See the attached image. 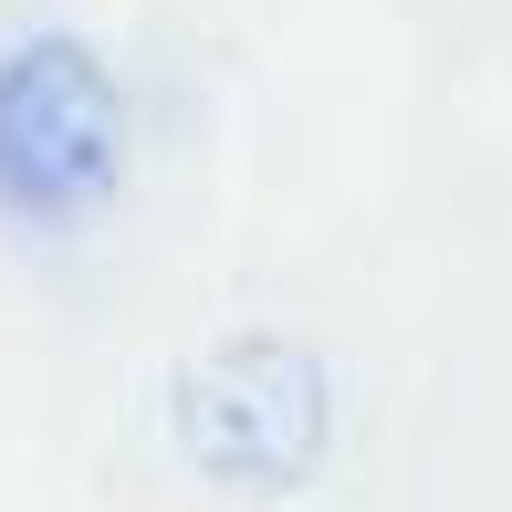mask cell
<instances>
[{"label": "cell", "instance_id": "cell-1", "mask_svg": "<svg viewBox=\"0 0 512 512\" xmlns=\"http://www.w3.org/2000/svg\"><path fill=\"white\" fill-rule=\"evenodd\" d=\"M168 429L209 492L283 502L335 450V377L304 335H220L168 377Z\"/></svg>", "mask_w": 512, "mask_h": 512}, {"label": "cell", "instance_id": "cell-2", "mask_svg": "<svg viewBox=\"0 0 512 512\" xmlns=\"http://www.w3.org/2000/svg\"><path fill=\"white\" fill-rule=\"evenodd\" d=\"M126 189V95L74 32H21L0 53V220L95 230Z\"/></svg>", "mask_w": 512, "mask_h": 512}]
</instances>
